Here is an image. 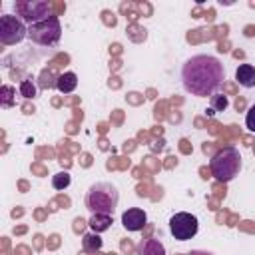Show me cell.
<instances>
[{"mask_svg":"<svg viewBox=\"0 0 255 255\" xmlns=\"http://www.w3.org/2000/svg\"><path fill=\"white\" fill-rule=\"evenodd\" d=\"M225 80V70L223 64L209 54H197L185 60L181 66V84L185 92L191 96L207 98L217 94L219 86Z\"/></svg>","mask_w":255,"mask_h":255,"instance_id":"cell-1","label":"cell"},{"mask_svg":"<svg viewBox=\"0 0 255 255\" xmlns=\"http://www.w3.org/2000/svg\"><path fill=\"white\" fill-rule=\"evenodd\" d=\"M118 201H120V191L114 183H108V181H98L90 185L86 191V207L92 213L114 215Z\"/></svg>","mask_w":255,"mask_h":255,"instance_id":"cell-2","label":"cell"},{"mask_svg":"<svg viewBox=\"0 0 255 255\" xmlns=\"http://www.w3.org/2000/svg\"><path fill=\"white\" fill-rule=\"evenodd\" d=\"M209 169H211V175L221 181V183H227L231 179H235L241 171V155H239V149L237 147H223L219 149L211 159H209Z\"/></svg>","mask_w":255,"mask_h":255,"instance_id":"cell-3","label":"cell"},{"mask_svg":"<svg viewBox=\"0 0 255 255\" xmlns=\"http://www.w3.org/2000/svg\"><path fill=\"white\" fill-rule=\"evenodd\" d=\"M28 38L38 46H56L62 38V26L56 16H50L44 22L28 26Z\"/></svg>","mask_w":255,"mask_h":255,"instance_id":"cell-4","label":"cell"},{"mask_svg":"<svg viewBox=\"0 0 255 255\" xmlns=\"http://www.w3.org/2000/svg\"><path fill=\"white\" fill-rule=\"evenodd\" d=\"M14 10L18 14V18L28 22V26L44 22L50 16H54L50 2H44V0H16L14 2Z\"/></svg>","mask_w":255,"mask_h":255,"instance_id":"cell-5","label":"cell"},{"mask_svg":"<svg viewBox=\"0 0 255 255\" xmlns=\"http://www.w3.org/2000/svg\"><path fill=\"white\" fill-rule=\"evenodd\" d=\"M24 38H28V26L22 18L12 16V14H4L0 16V42L6 46L18 44Z\"/></svg>","mask_w":255,"mask_h":255,"instance_id":"cell-6","label":"cell"},{"mask_svg":"<svg viewBox=\"0 0 255 255\" xmlns=\"http://www.w3.org/2000/svg\"><path fill=\"white\" fill-rule=\"evenodd\" d=\"M197 229H199L197 217L187 211H179L169 217V231L177 241H187V239L195 237Z\"/></svg>","mask_w":255,"mask_h":255,"instance_id":"cell-7","label":"cell"},{"mask_svg":"<svg viewBox=\"0 0 255 255\" xmlns=\"http://www.w3.org/2000/svg\"><path fill=\"white\" fill-rule=\"evenodd\" d=\"M145 223H147V215L139 207H129L122 213V225L128 231H141L145 227Z\"/></svg>","mask_w":255,"mask_h":255,"instance_id":"cell-8","label":"cell"},{"mask_svg":"<svg viewBox=\"0 0 255 255\" xmlns=\"http://www.w3.org/2000/svg\"><path fill=\"white\" fill-rule=\"evenodd\" d=\"M235 80L243 88H255V66L251 64H241L235 70Z\"/></svg>","mask_w":255,"mask_h":255,"instance_id":"cell-9","label":"cell"},{"mask_svg":"<svg viewBox=\"0 0 255 255\" xmlns=\"http://www.w3.org/2000/svg\"><path fill=\"white\" fill-rule=\"evenodd\" d=\"M78 86V76L74 72H64L62 76L56 78V90L62 94H72Z\"/></svg>","mask_w":255,"mask_h":255,"instance_id":"cell-10","label":"cell"},{"mask_svg":"<svg viewBox=\"0 0 255 255\" xmlns=\"http://www.w3.org/2000/svg\"><path fill=\"white\" fill-rule=\"evenodd\" d=\"M112 223H114V217H112V215H106V213H92V217H90V221H88L90 229L96 231V233L108 231V229L112 227Z\"/></svg>","mask_w":255,"mask_h":255,"instance_id":"cell-11","label":"cell"},{"mask_svg":"<svg viewBox=\"0 0 255 255\" xmlns=\"http://www.w3.org/2000/svg\"><path fill=\"white\" fill-rule=\"evenodd\" d=\"M139 255H165V247L159 239H145L139 243Z\"/></svg>","mask_w":255,"mask_h":255,"instance_id":"cell-12","label":"cell"},{"mask_svg":"<svg viewBox=\"0 0 255 255\" xmlns=\"http://www.w3.org/2000/svg\"><path fill=\"white\" fill-rule=\"evenodd\" d=\"M102 237H100V233H96V231H92V233H86L84 235V239H82V247L86 249V251H100L102 249Z\"/></svg>","mask_w":255,"mask_h":255,"instance_id":"cell-13","label":"cell"},{"mask_svg":"<svg viewBox=\"0 0 255 255\" xmlns=\"http://www.w3.org/2000/svg\"><path fill=\"white\" fill-rule=\"evenodd\" d=\"M16 104V90L8 84H4L0 88V106L2 108H12Z\"/></svg>","mask_w":255,"mask_h":255,"instance_id":"cell-14","label":"cell"},{"mask_svg":"<svg viewBox=\"0 0 255 255\" xmlns=\"http://www.w3.org/2000/svg\"><path fill=\"white\" fill-rule=\"evenodd\" d=\"M70 183H72V177H70V173H68V171H58L56 175H52V187H54V189H58V191L66 189Z\"/></svg>","mask_w":255,"mask_h":255,"instance_id":"cell-15","label":"cell"},{"mask_svg":"<svg viewBox=\"0 0 255 255\" xmlns=\"http://www.w3.org/2000/svg\"><path fill=\"white\" fill-rule=\"evenodd\" d=\"M36 84L32 82V78H26V80H22L20 82V96L22 98H26V100H32V98H36Z\"/></svg>","mask_w":255,"mask_h":255,"instance_id":"cell-16","label":"cell"},{"mask_svg":"<svg viewBox=\"0 0 255 255\" xmlns=\"http://www.w3.org/2000/svg\"><path fill=\"white\" fill-rule=\"evenodd\" d=\"M227 106H229L227 96H223V94H213L211 96V110L213 112H225Z\"/></svg>","mask_w":255,"mask_h":255,"instance_id":"cell-17","label":"cell"},{"mask_svg":"<svg viewBox=\"0 0 255 255\" xmlns=\"http://www.w3.org/2000/svg\"><path fill=\"white\" fill-rule=\"evenodd\" d=\"M245 126H247L249 131L255 133V104L249 106V110H247V114H245Z\"/></svg>","mask_w":255,"mask_h":255,"instance_id":"cell-18","label":"cell"},{"mask_svg":"<svg viewBox=\"0 0 255 255\" xmlns=\"http://www.w3.org/2000/svg\"><path fill=\"white\" fill-rule=\"evenodd\" d=\"M187 255H213V253H209V251H199V249H195V251H189Z\"/></svg>","mask_w":255,"mask_h":255,"instance_id":"cell-19","label":"cell"},{"mask_svg":"<svg viewBox=\"0 0 255 255\" xmlns=\"http://www.w3.org/2000/svg\"><path fill=\"white\" fill-rule=\"evenodd\" d=\"M205 114H207V116H209V118H211V116H215V112H213V110H211V108H207V110H205Z\"/></svg>","mask_w":255,"mask_h":255,"instance_id":"cell-20","label":"cell"}]
</instances>
